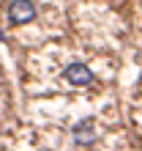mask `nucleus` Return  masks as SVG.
I'll return each instance as SVG.
<instances>
[{
  "label": "nucleus",
  "instance_id": "2",
  "mask_svg": "<svg viewBox=\"0 0 142 151\" xmlns=\"http://www.w3.org/2000/svg\"><path fill=\"white\" fill-rule=\"evenodd\" d=\"M63 80H66L68 85L85 88V85H90V83H93V72H90L85 63H68V66L63 69Z\"/></svg>",
  "mask_w": 142,
  "mask_h": 151
},
{
  "label": "nucleus",
  "instance_id": "1",
  "mask_svg": "<svg viewBox=\"0 0 142 151\" xmlns=\"http://www.w3.org/2000/svg\"><path fill=\"white\" fill-rule=\"evenodd\" d=\"M6 14H8L11 25H25L36 17V3H30V0H11L6 6Z\"/></svg>",
  "mask_w": 142,
  "mask_h": 151
},
{
  "label": "nucleus",
  "instance_id": "3",
  "mask_svg": "<svg viewBox=\"0 0 142 151\" xmlns=\"http://www.w3.org/2000/svg\"><path fill=\"white\" fill-rule=\"evenodd\" d=\"M71 137H74L77 146H90L93 140H96V124H93V118L77 121L74 127H71Z\"/></svg>",
  "mask_w": 142,
  "mask_h": 151
}]
</instances>
